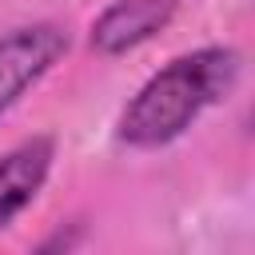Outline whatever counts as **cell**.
Segmentation results:
<instances>
[{
    "mask_svg": "<svg viewBox=\"0 0 255 255\" xmlns=\"http://www.w3.org/2000/svg\"><path fill=\"white\" fill-rule=\"evenodd\" d=\"M239 68H243L239 52L223 44L167 60L124 104L116 120V139L135 151H155L175 143L207 108H215L235 88Z\"/></svg>",
    "mask_w": 255,
    "mask_h": 255,
    "instance_id": "1",
    "label": "cell"
},
{
    "mask_svg": "<svg viewBox=\"0 0 255 255\" xmlns=\"http://www.w3.org/2000/svg\"><path fill=\"white\" fill-rule=\"evenodd\" d=\"M68 52V32L60 24H24L0 36V116L36 88Z\"/></svg>",
    "mask_w": 255,
    "mask_h": 255,
    "instance_id": "2",
    "label": "cell"
},
{
    "mask_svg": "<svg viewBox=\"0 0 255 255\" xmlns=\"http://www.w3.org/2000/svg\"><path fill=\"white\" fill-rule=\"evenodd\" d=\"M179 12V0H112L88 28V44L100 56H124L155 40Z\"/></svg>",
    "mask_w": 255,
    "mask_h": 255,
    "instance_id": "3",
    "label": "cell"
},
{
    "mask_svg": "<svg viewBox=\"0 0 255 255\" xmlns=\"http://www.w3.org/2000/svg\"><path fill=\"white\" fill-rule=\"evenodd\" d=\"M52 159H56L52 135H28L0 155V231L12 227V219L40 195V187L48 183Z\"/></svg>",
    "mask_w": 255,
    "mask_h": 255,
    "instance_id": "4",
    "label": "cell"
}]
</instances>
